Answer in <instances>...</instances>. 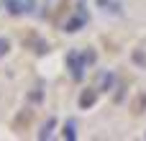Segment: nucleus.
I'll list each match as a JSON object with an SVG mask.
<instances>
[{"label":"nucleus","mask_w":146,"mask_h":141,"mask_svg":"<svg viewBox=\"0 0 146 141\" xmlns=\"http://www.w3.org/2000/svg\"><path fill=\"white\" fill-rule=\"evenodd\" d=\"M95 98H98V95H95L92 90H85V92H82V98H80V105H82V108H90V105L95 103Z\"/></svg>","instance_id":"obj_1"},{"label":"nucleus","mask_w":146,"mask_h":141,"mask_svg":"<svg viewBox=\"0 0 146 141\" xmlns=\"http://www.w3.org/2000/svg\"><path fill=\"white\" fill-rule=\"evenodd\" d=\"M5 51H8V41H5V39H0V57H3Z\"/></svg>","instance_id":"obj_2"}]
</instances>
